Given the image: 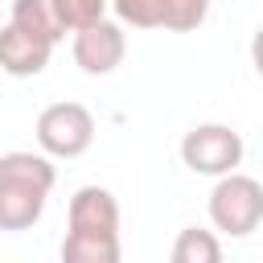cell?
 <instances>
[{
  "mask_svg": "<svg viewBox=\"0 0 263 263\" xmlns=\"http://www.w3.org/2000/svg\"><path fill=\"white\" fill-rule=\"evenodd\" d=\"M210 222L230 238H247L263 226V185L247 173H226L210 189Z\"/></svg>",
  "mask_w": 263,
  "mask_h": 263,
  "instance_id": "7a4b0ae2",
  "label": "cell"
},
{
  "mask_svg": "<svg viewBox=\"0 0 263 263\" xmlns=\"http://www.w3.org/2000/svg\"><path fill=\"white\" fill-rule=\"evenodd\" d=\"M107 8H111V0H53V12L66 25V33H78L95 21H103Z\"/></svg>",
  "mask_w": 263,
  "mask_h": 263,
  "instance_id": "7c38bea8",
  "label": "cell"
},
{
  "mask_svg": "<svg viewBox=\"0 0 263 263\" xmlns=\"http://www.w3.org/2000/svg\"><path fill=\"white\" fill-rule=\"evenodd\" d=\"M123 53H127V33H123L119 21H107L103 16V21H95V25H86V29L74 33V62L90 78L111 74L123 62Z\"/></svg>",
  "mask_w": 263,
  "mask_h": 263,
  "instance_id": "5b68a950",
  "label": "cell"
},
{
  "mask_svg": "<svg viewBox=\"0 0 263 263\" xmlns=\"http://www.w3.org/2000/svg\"><path fill=\"white\" fill-rule=\"evenodd\" d=\"M242 136L230 127V123H197L185 132L181 140V160L189 173L197 177H226V173H238L242 164Z\"/></svg>",
  "mask_w": 263,
  "mask_h": 263,
  "instance_id": "3957f363",
  "label": "cell"
},
{
  "mask_svg": "<svg viewBox=\"0 0 263 263\" xmlns=\"http://www.w3.org/2000/svg\"><path fill=\"white\" fill-rule=\"evenodd\" d=\"M49 53H53V41L45 37H33L25 29H16L12 21L0 29V70L12 74V78H33L49 66Z\"/></svg>",
  "mask_w": 263,
  "mask_h": 263,
  "instance_id": "8992f818",
  "label": "cell"
},
{
  "mask_svg": "<svg viewBox=\"0 0 263 263\" xmlns=\"http://www.w3.org/2000/svg\"><path fill=\"white\" fill-rule=\"evenodd\" d=\"M205 16H210V0H168L164 29L168 33H193L205 25Z\"/></svg>",
  "mask_w": 263,
  "mask_h": 263,
  "instance_id": "4fadbf2b",
  "label": "cell"
},
{
  "mask_svg": "<svg viewBox=\"0 0 263 263\" xmlns=\"http://www.w3.org/2000/svg\"><path fill=\"white\" fill-rule=\"evenodd\" d=\"M251 66H255V74L263 78V25H259L255 37H251Z\"/></svg>",
  "mask_w": 263,
  "mask_h": 263,
  "instance_id": "5bb4252c",
  "label": "cell"
},
{
  "mask_svg": "<svg viewBox=\"0 0 263 263\" xmlns=\"http://www.w3.org/2000/svg\"><path fill=\"white\" fill-rule=\"evenodd\" d=\"M173 263H222V242L205 226H185L173 238Z\"/></svg>",
  "mask_w": 263,
  "mask_h": 263,
  "instance_id": "30bf717a",
  "label": "cell"
},
{
  "mask_svg": "<svg viewBox=\"0 0 263 263\" xmlns=\"http://www.w3.org/2000/svg\"><path fill=\"white\" fill-rule=\"evenodd\" d=\"M8 21L16 25V29H25V33H33V37H45V41H62L66 37V25L58 21V12H53V0H12V12H8Z\"/></svg>",
  "mask_w": 263,
  "mask_h": 263,
  "instance_id": "9c48e42d",
  "label": "cell"
},
{
  "mask_svg": "<svg viewBox=\"0 0 263 263\" xmlns=\"http://www.w3.org/2000/svg\"><path fill=\"white\" fill-rule=\"evenodd\" d=\"M70 230H95V234H119V201L103 185H82L70 197Z\"/></svg>",
  "mask_w": 263,
  "mask_h": 263,
  "instance_id": "52a82bcc",
  "label": "cell"
},
{
  "mask_svg": "<svg viewBox=\"0 0 263 263\" xmlns=\"http://www.w3.org/2000/svg\"><path fill=\"white\" fill-rule=\"evenodd\" d=\"M62 263H123L119 234L66 230V238H62Z\"/></svg>",
  "mask_w": 263,
  "mask_h": 263,
  "instance_id": "ba28073f",
  "label": "cell"
},
{
  "mask_svg": "<svg viewBox=\"0 0 263 263\" xmlns=\"http://www.w3.org/2000/svg\"><path fill=\"white\" fill-rule=\"evenodd\" d=\"M111 12L119 25H132V29H164L168 0H111Z\"/></svg>",
  "mask_w": 263,
  "mask_h": 263,
  "instance_id": "8fae6325",
  "label": "cell"
},
{
  "mask_svg": "<svg viewBox=\"0 0 263 263\" xmlns=\"http://www.w3.org/2000/svg\"><path fill=\"white\" fill-rule=\"evenodd\" d=\"M37 148L53 160H74L95 144V115L82 103H49L37 115Z\"/></svg>",
  "mask_w": 263,
  "mask_h": 263,
  "instance_id": "277c9868",
  "label": "cell"
},
{
  "mask_svg": "<svg viewBox=\"0 0 263 263\" xmlns=\"http://www.w3.org/2000/svg\"><path fill=\"white\" fill-rule=\"evenodd\" d=\"M58 185L53 156L45 152H0V230L16 234L41 222L45 201Z\"/></svg>",
  "mask_w": 263,
  "mask_h": 263,
  "instance_id": "6da1fadb",
  "label": "cell"
}]
</instances>
